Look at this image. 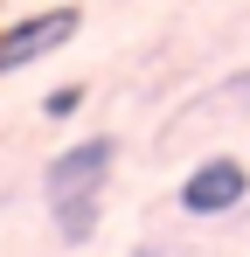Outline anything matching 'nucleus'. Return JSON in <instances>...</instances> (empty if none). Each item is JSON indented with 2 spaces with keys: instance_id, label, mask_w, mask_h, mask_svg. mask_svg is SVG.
Returning <instances> with one entry per match:
<instances>
[{
  "instance_id": "nucleus-1",
  "label": "nucleus",
  "mask_w": 250,
  "mask_h": 257,
  "mask_svg": "<svg viewBox=\"0 0 250 257\" xmlns=\"http://www.w3.org/2000/svg\"><path fill=\"white\" fill-rule=\"evenodd\" d=\"M118 167V139L111 132H90L77 146H63L49 167H42V195H49V215H56V236L83 250L97 236V215H104V181Z\"/></svg>"
},
{
  "instance_id": "nucleus-2",
  "label": "nucleus",
  "mask_w": 250,
  "mask_h": 257,
  "mask_svg": "<svg viewBox=\"0 0 250 257\" xmlns=\"http://www.w3.org/2000/svg\"><path fill=\"white\" fill-rule=\"evenodd\" d=\"M83 35V7H28V14H14L7 28H0V84L7 77H21V70H35L49 63L56 49H70Z\"/></svg>"
},
{
  "instance_id": "nucleus-3",
  "label": "nucleus",
  "mask_w": 250,
  "mask_h": 257,
  "mask_svg": "<svg viewBox=\"0 0 250 257\" xmlns=\"http://www.w3.org/2000/svg\"><path fill=\"white\" fill-rule=\"evenodd\" d=\"M174 202H181V215H195V222H222V215H236L250 202V167L236 153H208L202 167L181 174Z\"/></svg>"
},
{
  "instance_id": "nucleus-4",
  "label": "nucleus",
  "mask_w": 250,
  "mask_h": 257,
  "mask_svg": "<svg viewBox=\"0 0 250 257\" xmlns=\"http://www.w3.org/2000/svg\"><path fill=\"white\" fill-rule=\"evenodd\" d=\"M83 97H90L83 84H56L49 97H42V118H77V111H83Z\"/></svg>"
},
{
  "instance_id": "nucleus-5",
  "label": "nucleus",
  "mask_w": 250,
  "mask_h": 257,
  "mask_svg": "<svg viewBox=\"0 0 250 257\" xmlns=\"http://www.w3.org/2000/svg\"><path fill=\"white\" fill-rule=\"evenodd\" d=\"M208 104H250V70H236V77H222V84L208 90Z\"/></svg>"
}]
</instances>
